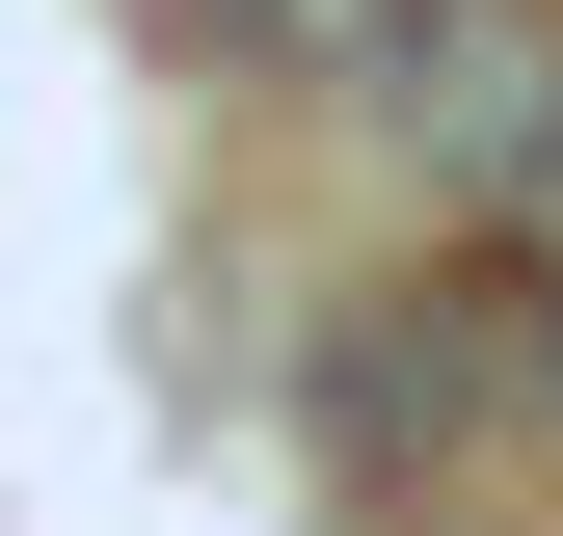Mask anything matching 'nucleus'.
<instances>
[{
    "instance_id": "obj_1",
    "label": "nucleus",
    "mask_w": 563,
    "mask_h": 536,
    "mask_svg": "<svg viewBox=\"0 0 563 536\" xmlns=\"http://www.w3.org/2000/svg\"><path fill=\"white\" fill-rule=\"evenodd\" d=\"M349 108H376L402 161L456 188V215L563 242V27H537V0H430V27H402V54H376Z\"/></svg>"
},
{
    "instance_id": "obj_2",
    "label": "nucleus",
    "mask_w": 563,
    "mask_h": 536,
    "mask_svg": "<svg viewBox=\"0 0 563 536\" xmlns=\"http://www.w3.org/2000/svg\"><path fill=\"white\" fill-rule=\"evenodd\" d=\"M296 402H322V456H430V429H510V402H563V376H537L510 268H456V295H349Z\"/></svg>"
},
{
    "instance_id": "obj_3",
    "label": "nucleus",
    "mask_w": 563,
    "mask_h": 536,
    "mask_svg": "<svg viewBox=\"0 0 563 536\" xmlns=\"http://www.w3.org/2000/svg\"><path fill=\"white\" fill-rule=\"evenodd\" d=\"M402 27H430V0H188V54H242V81H322V108L376 81Z\"/></svg>"
},
{
    "instance_id": "obj_4",
    "label": "nucleus",
    "mask_w": 563,
    "mask_h": 536,
    "mask_svg": "<svg viewBox=\"0 0 563 536\" xmlns=\"http://www.w3.org/2000/svg\"><path fill=\"white\" fill-rule=\"evenodd\" d=\"M537 376H563V268H537Z\"/></svg>"
}]
</instances>
